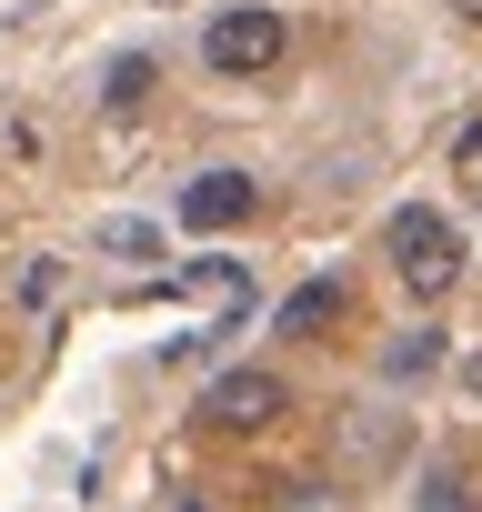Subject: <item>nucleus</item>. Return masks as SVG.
I'll return each instance as SVG.
<instances>
[{
  "mask_svg": "<svg viewBox=\"0 0 482 512\" xmlns=\"http://www.w3.org/2000/svg\"><path fill=\"white\" fill-rule=\"evenodd\" d=\"M382 251H392V282H402L412 302H452V292H462V221H452V211L402 201V211L382 221Z\"/></svg>",
  "mask_w": 482,
  "mask_h": 512,
  "instance_id": "1",
  "label": "nucleus"
},
{
  "mask_svg": "<svg viewBox=\"0 0 482 512\" xmlns=\"http://www.w3.org/2000/svg\"><path fill=\"white\" fill-rule=\"evenodd\" d=\"M252 171H191L181 181V231H231V221H252Z\"/></svg>",
  "mask_w": 482,
  "mask_h": 512,
  "instance_id": "4",
  "label": "nucleus"
},
{
  "mask_svg": "<svg viewBox=\"0 0 482 512\" xmlns=\"http://www.w3.org/2000/svg\"><path fill=\"white\" fill-rule=\"evenodd\" d=\"M472 191H482V171H472Z\"/></svg>",
  "mask_w": 482,
  "mask_h": 512,
  "instance_id": "11",
  "label": "nucleus"
},
{
  "mask_svg": "<svg viewBox=\"0 0 482 512\" xmlns=\"http://www.w3.org/2000/svg\"><path fill=\"white\" fill-rule=\"evenodd\" d=\"M282 412H292V382L262 372V362H241V372H221V382L201 392V422H211V432H272Z\"/></svg>",
  "mask_w": 482,
  "mask_h": 512,
  "instance_id": "3",
  "label": "nucleus"
},
{
  "mask_svg": "<svg viewBox=\"0 0 482 512\" xmlns=\"http://www.w3.org/2000/svg\"><path fill=\"white\" fill-rule=\"evenodd\" d=\"M322 322H342V272H332V282H302V292L282 302V332H292V342H322Z\"/></svg>",
  "mask_w": 482,
  "mask_h": 512,
  "instance_id": "5",
  "label": "nucleus"
},
{
  "mask_svg": "<svg viewBox=\"0 0 482 512\" xmlns=\"http://www.w3.org/2000/svg\"><path fill=\"white\" fill-rule=\"evenodd\" d=\"M432 372H442V332H432V322H412V332L382 352V382H432Z\"/></svg>",
  "mask_w": 482,
  "mask_h": 512,
  "instance_id": "6",
  "label": "nucleus"
},
{
  "mask_svg": "<svg viewBox=\"0 0 482 512\" xmlns=\"http://www.w3.org/2000/svg\"><path fill=\"white\" fill-rule=\"evenodd\" d=\"M101 101H111V111H141V101H151V61H141V51H131V61H111Z\"/></svg>",
  "mask_w": 482,
  "mask_h": 512,
  "instance_id": "8",
  "label": "nucleus"
},
{
  "mask_svg": "<svg viewBox=\"0 0 482 512\" xmlns=\"http://www.w3.org/2000/svg\"><path fill=\"white\" fill-rule=\"evenodd\" d=\"M422 512H472V472L462 462H432L422 472Z\"/></svg>",
  "mask_w": 482,
  "mask_h": 512,
  "instance_id": "7",
  "label": "nucleus"
},
{
  "mask_svg": "<svg viewBox=\"0 0 482 512\" xmlns=\"http://www.w3.org/2000/svg\"><path fill=\"white\" fill-rule=\"evenodd\" d=\"M101 251H121V262H151L161 231H151V221H111V231H101Z\"/></svg>",
  "mask_w": 482,
  "mask_h": 512,
  "instance_id": "9",
  "label": "nucleus"
},
{
  "mask_svg": "<svg viewBox=\"0 0 482 512\" xmlns=\"http://www.w3.org/2000/svg\"><path fill=\"white\" fill-rule=\"evenodd\" d=\"M51 292H61V262H31V272H21V302H31V312H41V302H51Z\"/></svg>",
  "mask_w": 482,
  "mask_h": 512,
  "instance_id": "10",
  "label": "nucleus"
},
{
  "mask_svg": "<svg viewBox=\"0 0 482 512\" xmlns=\"http://www.w3.org/2000/svg\"><path fill=\"white\" fill-rule=\"evenodd\" d=\"M282 51H292V21L272 0H231V11L201 21V71L211 81H262V71H282Z\"/></svg>",
  "mask_w": 482,
  "mask_h": 512,
  "instance_id": "2",
  "label": "nucleus"
}]
</instances>
